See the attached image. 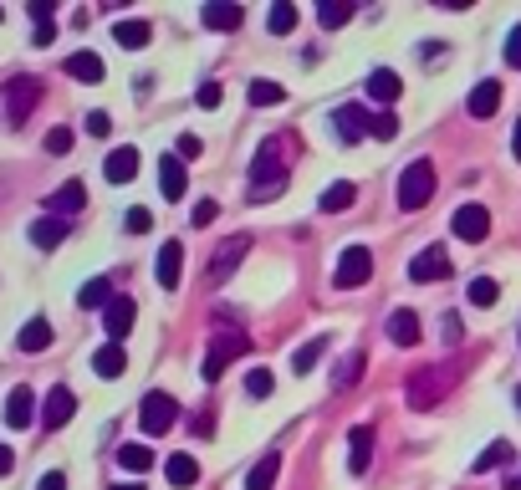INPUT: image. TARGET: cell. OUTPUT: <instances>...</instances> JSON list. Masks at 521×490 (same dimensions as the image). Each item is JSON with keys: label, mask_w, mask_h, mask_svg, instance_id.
<instances>
[{"label": "cell", "mask_w": 521, "mask_h": 490, "mask_svg": "<svg viewBox=\"0 0 521 490\" xmlns=\"http://www.w3.org/2000/svg\"><path fill=\"white\" fill-rule=\"evenodd\" d=\"M516 460V450H511L506 439H495V444H485V454H475V475H485V470H501V464Z\"/></svg>", "instance_id": "33"}, {"label": "cell", "mask_w": 521, "mask_h": 490, "mask_svg": "<svg viewBox=\"0 0 521 490\" xmlns=\"http://www.w3.org/2000/svg\"><path fill=\"white\" fill-rule=\"evenodd\" d=\"M506 66H521V26H511L506 36Z\"/></svg>", "instance_id": "48"}, {"label": "cell", "mask_w": 521, "mask_h": 490, "mask_svg": "<svg viewBox=\"0 0 521 490\" xmlns=\"http://www.w3.org/2000/svg\"><path fill=\"white\" fill-rule=\"evenodd\" d=\"M409 276H414V281H444V276H450V256H444L440 245H424V250L409 260Z\"/></svg>", "instance_id": "10"}, {"label": "cell", "mask_w": 521, "mask_h": 490, "mask_svg": "<svg viewBox=\"0 0 521 490\" xmlns=\"http://www.w3.org/2000/svg\"><path fill=\"white\" fill-rule=\"evenodd\" d=\"M322 352H327V337H312V342H301V348L291 352V373H312Z\"/></svg>", "instance_id": "35"}, {"label": "cell", "mask_w": 521, "mask_h": 490, "mask_svg": "<svg viewBox=\"0 0 521 490\" xmlns=\"http://www.w3.org/2000/svg\"><path fill=\"white\" fill-rule=\"evenodd\" d=\"M215 215H220V205H215V199H199V205H195V225H209Z\"/></svg>", "instance_id": "49"}, {"label": "cell", "mask_w": 521, "mask_h": 490, "mask_svg": "<svg viewBox=\"0 0 521 490\" xmlns=\"http://www.w3.org/2000/svg\"><path fill=\"white\" fill-rule=\"evenodd\" d=\"M430 194H434V164L430 158L404 164V174H399V209H424Z\"/></svg>", "instance_id": "3"}, {"label": "cell", "mask_w": 521, "mask_h": 490, "mask_svg": "<svg viewBox=\"0 0 521 490\" xmlns=\"http://www.w3.org/2000/svg\"><path fill=\"white\" fill-rule=\"evenodd\" d=\"M246 348H250V337H246V332H235V327H220V337H215V342H209V352H205V368H199V373H205V383H215V378H220Z\"/></svg>", "instance_id": "4"}, {"label": "cell", "mask_w": 521, "mask_h": 490, "mask_svg": "<svg viewBox=\"0 0 521 490\" xmlns=\"http://www.w3.org/2000/svg\"><path fill=\"white\" fill-rule=\"evenodd\" d=\"M199 154H205V143L195 133H179V158H199Z\"/></svg>", "instance_id": "47"}, {"label": "cell", "mask_w": 521, "mask_h": 490, "mask_svg": "<svg viewBox=\"0 0 521 490\" xmlns=\"http://www.w3.org/2000/svg\"><path fill=\"white\" fill-rule=\"evenodd\" d=\"M501 490H521V475H506V485H501Z\"/></svg>", "instance_id": "56"}, {"label": "cell", "mask_w": 521, "mask_h": 490, "mask_svg": "<svg viewBox=\"0 0 521 490\" xmlns=\"http://www.w3.org/2000/svg\"><path fill=\"white\" fill-rule=\"evenodd\" d=\"M148 225H154V215H148V209H144V205H133V209H128V215H123V230H128V235H144V230H148Z\"/></svg>", "instance_id": "43"}, {"label": "cell", "mask_w": 521, "mask_h": 490, "mask_svg": "<svg viewBox=\"0 0 521 490\" xmlns=\"http://www.w3.org/2000/svg\"><path fill=\"white\" fill-rule=\"evenodd\" d=\"M287 189V164H281V143L276 138H266L260 143V154H256V164H250V199H271V194H281Z\"/></svg>", "instance_id": "1"}, {"label": "cell", "mask_w": 521, "mask_h": 490, "mask_svg": "<svg viewBox=\"0 0 521 490\" xmlns=\"http://www.w3.org/2000/svg\"><path fill=\"white\" fill-rule=\"evenodd\" d=\"M199 21H205L209 31H240V21H246V11H240L235 0H209L205 11H199Z\"/></svg>", "instance_id": "14"}, {"label": "cell", "mask_w": 521, "mask_h": 490, "mask_svg": "<svg viewBox=\"0 0 521 490\" xmlns=\"http://www.w3.org/2000/svg\"><path fill=\"white\" fill-rule=\"evenodd\" d=\"M246 97H250V107H276L281 97H287V87H281V82H271V77H256L246 87Z\"/></svg>", "instance_id": "31"}, {"label": "cell", "mask_w": 521, "mask_h": 490, "mask_svg": "<svg viewBox=\"0 0 521 490\" xmlns=\"http://www.w3.org/2000/svg\"><path fill=\"white\" fill-rule=\"evenodd\" d=\"M271 388H276L271 368H250V373H246V393H250V399H266Z\"/></svg>", "instance_id": "41"}, {"label": "cell", "mask_w": 521, "mask_h": 490, "mask_svg": "<svg viewBox=\"0 0 521 490\" xmlns=\"http://www.w3.org/2000/svg\"><path fill=\"white\" fill-rule=\"evenodd\" d=\"M440 327H444V342H460V317H455V311H450Z\"/></svg>", "instance_id": "52"}, {"label": "cell", "mask_w": 521, "mask_h": 490, "mask_svg": "<svg viewBox=\"0 0 521 490\" xmlns=\"http://www.w3.org/2000/svg\"><path fill=\"white\" fill-rule=\"evenodd\" d=\"M36 490H66V475L62 470H46V475L36 480Z\"/></svg>", "instance_id": "50"}, {"label": "cell", "mask_w": 521, "mask_h": 490, "mask_svg": "<svg viewBox=\"0 0 521 490\" xmlns=\"http://www.w3.org/2000/svg\"><path fill=\"white\" fill-rule=\"evenodd\" d=\"M184 184H189L184 158L179 154H164V158H158V189H164V199H184Z\"/></svg>", "instance_id": "15"}, {"label": "cell", "mask_w": 521, "mask_h": 490, "mask_svg": "<svg viewBox=\"0 0 521 490\" xmlns=\"http://www.w3.org/2000/svg\"><path fill=\"white\" fill-rule=\"evenodd\" d=\"M465 297H470V307H495V297H501V286H495L491 276H475V281L465 286Z\"/></svg>", "instance_id": "38"}, {"label": "cell", "mask_w": 521, "mask_h": 490, "mask_svg": "<svg viewBox=\"0 0 521 490\" xmlns=\"http://www.w3.org/2000/svg\"><path fill=\"white\" fill-rule=\"evenodd\" d=\"M87 133H92V138H107V133H113V117H107V113H87Z\"/></svg>", "instance_id": "45"}, {"label": "cell", "mask_w": 521, "mask_h": 490, "mask_svg": "<svg viewBox=\"0 0 521 490\" xmlns=\"http://www.w3.org/2000/svg\"><path fill=\"white\" fill-rule=\"evenodd\" d=\"M363 368H368V358H363V352H348V358L338 362V373H332V388H348L352 378H363Z\"/></svg>", "instance_id": "40"}, {"label": "cell", "mask_w": 521, "mask_h": 490, "mask_svg": "<svg viewBox=\"0 0 521 490\" xmlns=\"http://www.w3.org/2000/svg\"><path fill=\"white\" fill-rule=\"evenodd\" d=\"M250 250V235H230V240H220V250H215V266H209V281H225V276L246 260Z\"/></svg>", "instance_id": "11"}, {"label": "cell", "mask_w": 521, "mask_h": 490, "mask_svg": "<svg viewBox=\"0 0 521 490\" xmlns=\"http://www.w3.org/2000/svg\"><path fill=\"white\" fill-rule=\"evenodd\" d=\"M352 199H358V184L338 179V184H327V189H322V199H317V205H322L327 215H342V209H348Z\"/></svg>", "instance_id": "29"}, {"label": "cell", "mask_w": 521, "mask_h": 490, "mask_svg": "<svg viewBox=\"0 0 521 490\" xmlns=\"http://www.w3.org/2000/svg\"><path fill=\"white\" fill-rule=\"evenodd\" d=\"M317 21H322L327 31H338L352 21V0H317Z\"/></svg>", "instance_id": "32"}, {"label": "cell", "mask_w": 521, "mask_h": 490, "mask_svg": "<svg viewBox=\"0 0 521 490\" xmlns=\"http://www.w3.org/2000/svg\"><path fill=\"white\" fill-rule=\"evenodd\" d=\"M113 490H144V485H113Z\"/></svg>", "instance_id": "57"}, {"label": "cell", "mask_w": 521, "mask_h": 490, "mask_svg": "<svg viewBox=\"0 0 521 490\" xmlns=\"http://www.w3.org/2000/svg\"><path fill=\"white\" fill-rule=\"evenodd\" d=\"M92 368H97V378H123L128 373V352L117 348V342H107V348L92 352Z\"/></svg>", "instance_id": "24"}, {"label": "cell", "mask_w": 521, "mask_h": 490, "mask_svg": "<svg viewBox=\"0 0 521 490\" xmlns=\"http://www.w3.org/2000/svg\"><path fill=\"white\" fill-rule=\"evenodd\" d=\"M103 174H107V184H128L133 174H138V148H128V143H123V148H113V154H107V164H103Z\"/></svg>", "instance_id": "19"}, {"label": "cell", "mask_w": 521, "mask_h": 490, "mask_svg": "<svg viewBox=\"0 0 521 490\" xmlns=\"http://www.w3.org/2000/svg\"><path fill=\"white\" fill-rule=\"evenodd\" d=\"M164 475H169V485H195L199 480V460L195 454H169V464H164Z\"/></svg>", "instance_id": "30"}, {"label": "cell", "mask_w": 521, "mask_h": 490, "mask_svg": "<svg viewBox=\"0 0 521 490\" xmlns=\"http://www.w3.org/2000/svg\"><path fill=\"white\" fill-rule=\"evenodd\" d=\"M82 205H87V189H82V184H77V179H66V184H62V189H56V194H52V199H46V209H52V215H56V219H66V215H77V209H82Z\"/></svg>", "instance_id": "20"}, {"label": "cell", "mask_w": 521, "mask_h": 490, "mask_svg": "<svg viewBox=\"0 0 521 490\" xmlns=\"http://www.w3.org/2000/svg\"><path fill=\"white\" fill-rule=\"evenodd\" d=\"M450 383H455V368H440V362L419 368V373L409 378V409H434V403L450 393Z\"/></svg>", "instance_id": "2"}, {"label": "cell", "mask_w": 521, "mask_h": 490, "mask_svg": "<svg viewBox=\"0 0 521 490\" xmlns=\"http://www.w3.org/2000/svg\"><path fill=\"white\" fill-rule=\"evenodd\" d=\"M0 21H5V11H0Z\"/></svg>", "instance_id": "59"}, {"label": "cell", "mask_w": 521, "mask_h": 490, "mask_svg": "<svg viewBox=\"0 0 521 490\" xmlns=\"http://www.w3.org/2000/svg\"><path fill=\"white\" fill-rule=\"evenodd\" d=\"M174 419H179V403H174L169 393H144V403H138V424H144V434H169Z\"/></svg>", "instance_id": "6"}, {"label": "cell", "mask_w": 521, "mask_h": 490, "mask_svg": "<svg viewBox=\"0 0 521 490\" xmlns=\"http://www.w3.org/2000/svg\"><path fill=\"white\" fill-rule=\"evenodd\" d=\"M15 348L21 352H46L52 348V322H46V317H31V322L15 332Z\"/></svg>", "instance_id": "22"}, {"label": "cell", "mask_w": 521, "mask_h": 490, "mask_svg": "<svg viewBox=\"0 0 521 490\" xmlns=\"http://www.w3.org/2000/svg\"><path fill=\"white\" fill-rule=\"evenodd\" d=\"M516 413H521V388H516Z\"/></svg>", "instance_id": "58"}, {"label": "cell", "mask_w": 521, "mask_h": 490, "mask_svg": "<svg viewBox=\"0 0 521 490\" xmlns=\"http://www.w3.org/2000/svg\"><path fill=\"white\" fill-rule=\"evenodd\" d=\"M373 276V250L368 245H348L338 260V276H332V286H342V291H358V286Z\"/></svg>", "instance_id": "5"}, {"label": "cell", "mask_w": 521, "mask_h": 490, "mask_svg": "<svg viewBox=\"0 0 521 490\" xmlns=\"http://www.w3.org/2000/svg\"><path fill=\"white\" fill-rule=\"evenodd\" d=\"M72 413H77V393H72L66 383H56L52 393H46V403H41V424H46V429H62Z\"/></svg>", "instance_id": "9"}, {"label": "cell", "mask_w": 521, "mask_h": 490, "mask_svg": "<svg viewBox=\"0 0 521 490\" xmlns=\"http://www.w3.org/2000/svg\"><path fill=\"white\" fill-rule=\"evenodd\" d=\"M66 77L103 82V56H97V52H72V56H66Z\"/></svg>", "instance_id": "28"}, {"label": "cell", "mask_w": 521, "mask_h": 490, "mask_svg": "<svg viewBox=\"0 0 521 490\" xmlns=\"http://www.w3.org/2000/svg\"><path fill=\"white\" fill-rule=\"evenodd\" d=\"M113 41L123 46V52H144L148 41H154V26H148V21H117Z\"/></svg>", "instance_id": "21"}, {"label": "cell", "mask_w": 521, "mask_h": 490, "mask_svg": "<svg viewBox=\"0 0 521 490\" xmlns=\"http://www.w3.org/2000/svg\"><path fill=\"white\" fill-rule=\"evenodd\" d=\"M465 107H470V117H491L495 107H501V82L481 77V82H475V87H470Z\"/></svg>", "instance_id": "18"}, {"label": "cell", "mask_w": 521, "mask_h": 490, "mask_svg": "<svg viewBox=\"0 0 521 490\" xmlns=\"http://www.w3.org/2000/svg\"><path fill=\"white\" fill-rule=\"evenodd\" d=\"M266 26H271L276 36H287V31L297 26V5H287V0H276L271 11H266Z\"/></svg>", "instance_id": "39"}, {"label": "cell", "mask_w": 521, "mask_h": 490, "mask_svg": "<svg viewBox=\"0 0 521 490\" xmlns=\"http://www.w3.org/2000/svg\"><path fill=\"white\" fill-rule=\"evenodd\" d=\"M179 271H184V245L164 240V245H158V286L174 291V286H179Z\"/></svg>", "instance_id": "16"}, {"label": "cell", "mask_w": 521, "mask_h": 490, "mask_svg": "<svg viewBox=\"0 0 521 490\" xmlns=\"http://www.w3.org/2000/svg\"><path fill=\"white\" fill-rule=\"evenodd\" d=\"M107 301H113V281H107V276H92L77 291V307H107Z\"/></svg>", "instance_id": "36"}, {"label": "cell", "mask_w": 521, "mask_h": 490, "mask_svg": "<svg viewBox=\"0 0 521 490\" xmlns=\"http://www.w3.org/2000/svg\"><path fill=\"white\" fill-rule=\"evenodd\" d=\"M276 470H281V460H276V454H260L256 470L246 475V490H271L276 485Z\"/></svg>", "instance_id": "34"}, {"label": "cell", "mask_w": 521, "mask_h": 490, "mask_svg": "<svg viewBox=\"0 0 521 490\" xmlns=\"http://www.w3.org/2000/svg\"><path fill=\"white\" fill-rule=\"evenodd\" d=\"M511 154L521 158V123H516V133H511Z\"/></svg>", "instance_id": "55"}, {"label": "cell", "mask_w": 521, "mask_h": 490, "mask_svg": "<svg viewBox=\"0 0 521 490\" xmlns=\"http://www.w3.org/2000/svg\"><path fill=\"white\" fill-rule=\"evenodd\" d=\"M52 11H56L52 0H31V15H36V26H46V21H52Z\"/></svg>", "instance_id": "51"}, {"label": "cell", "mask_w": 521, "mask_h": 490, "mask_svg": "<svg viewBox=\"0 0 521 490\" xmlns=\"http://www.w3.org/2000/svg\"><path fill=\"white\" fill-rule=\"evenodd\" d=\"M31 419H36V393L21 383V388H11V399H5V424H11V429H26Z\"/></svg>", "instance_id": "17"}, {"label": "cell", "mask_w": 521, "mask_h": 490, "mask_svg": "<svg viewBox=\"0 0 521 490\" xmlns=\"http://www.w3.org/2000/svg\"><path fill=\"white\" fill-rule=\"evenodd\" d=\"M15 470V454H11V444H0V475H11Z\"/></svg>", "instance_id": "54"}, {"label": "cell", "mask_w": 521, "mask_h": 490, "mask_svg": "<svg viewBox=\"0 0 521 490\" xmlns=\"http://www.w3.org/2000/svg\"><path fill=\"white\" fill-rule=\"evenodd\" d=\"M62 240H66V219H56V215H41L36 225H31V245H41V250H56Z\"/></svg>", "instance_id": "27"}, {"label": "cell", "mask_w": 521, "mask_h": 490, "mask_svg": "<svg viewBox=\"0 0 521 490\" xmlns=\"http://www.w3.org/2000/svg\"><path fill=\"white\" fill-rule=\"evenodd\" d=\"M31 41H36V46H52V41H56V26H52V21H46V26H36V36H31Z\"/></svg>", "instance_id": "53"}, {"label": "cell", "mask_w": 521, "mask_h": 490, "mask_svg": "<svg viewBox=\"0 0 521 490\" xmlns=\"http://www.w3.org/2000/svg\"><path fill=\"white\" fill-rule=\"evenodd\" d=\"M72 148V128H52L46 133V154H66Z\"/></svg>", "instance_id": "44"}, {"label": "cell", "mask_w": 521, "mask_h": 490, "mask_svg": "<svg viewBox=\"0 0 521 490\" xmlns=\"http://www.w3.org/2000/svg\"><path fill=\"white\" fill-rule=\"evenodd\" d=\"M220 82H199V107H220Z\"/></svg>", "instance_id": "46"}, {"label": "cell", "mask_w": 521, "mask_h": 490, "mask_svg": "<svg viewBox=\"0 0 521 490\" xmlns=\"http://www.w3.org/2000/svg\"><path fill=\"white\" fill-rule=\"evenodd\" d=\"M399 87H404V82H399V72H389V66H373V72H368V97H373V103H393Z\"/></svg>", "instance_id": "25"}, {"label": "cell", "mask_w": 521, "mask_h": 490, "mask_svg": "<svg viewBox=\"0 0 521 490\" xmlns=\"http://www.w3.org/2000/svg\"><path fill=\"white\" fill-rule=\"evenodd\" d=\"M450 230H455L460 240H485V230H491V215H485V205H460L455 219H450Z\"/></svg>", "instance_id": "12"}, {"label": "cell", "mask_w": 521, "mask_h": 490, "mask_svg": "<svg viewBox=\"0 0 521 490\" xmlns=\"http://www.w3.org/2000/svg\"><path fill=\"white\" fill-rule=\"evenodd\" d=\"M368 460H373V429L358 424V429L348 434V464H352V475H363Z\"/></svg>", "instance_id": "23"}, {"label": "cell", "mask_w": 521, "mask_h": 490, "mask_svg": "<svg viewBox=\"0 0 521 490\" xmlns=\"http://www.w3.org/2000/svg\"><path fill=\"white\" fill-rule=\"evenodd\" d=\"M117 464L133 470V475H144L148 464H154V450H148V444H123V450H117Z\"/></svg>", "instance_id": "37"}, {"label": "cell", "mask_w": 521, "mask_h": 490, "mask_svg": "<svg viewBox=\"0 0 521 490\" xmlns=\"http://www.w3.org/2000/svg\"><path fill=\"white\" fill-rule=\"evenodd\" d=\"M36 103H41V82L36 77H11L5 82V113H11V123H26Z\"/></svg>", "instance_id": "7"}, {"label": "cell", "mask_w": 521, "mask_h": 490, "mask_svg": "<svg viewBox=\"0 0 521 490\" xmlns=\"http://www.w3.org/2000/svg\"><path fill=\"white\" fill-rule=\"evenodd\" d=\"M133 317H138V307H133V297H113L103 307V332H107V342H117L123 348V337L133 332Z\"/></svg>", "instance_id": "8"}, {"label": "cell", "mask_w": 521, "mask_h": 490, "mask_svg": "<svg viewBox=\"0 0 521 490\" xmlns=\"http://www.w3.org/2000/svg\"><path fill=\"white\" fill-rule=\"evenodd\" d=\"M368 117H373L368 107H358V103H342L338 113H332V128H338V138H342V143H358V138L368 133Z\"/></svg>", "instance_id": "13"}, {"label": "cell", "mask_w": 521, "mask_h": 490, "mask_svg": "<svg viewBox=\"0 0 521 490\" xmlns=\"http://www.w3.org/2000/svg\"><path fill=\"white\" fill-rule=\"evenodd\" d=\"M389 337L399 342V348H414V342H419V317L409 307L389 311Z\"/></svg>", "instance_id": "26"}, {"label": "cell", "mask_w": 521, "mask_h": 490, "mask_svg": "<svg viewBox=\"0 0 521 490\" xmlns=\"http://www.w3.org/2000/svg\"><path fill=\"white\" fill-rule=\"evenodd\" d=\"M368 133H373V138H393V133H399V117H393V113H373V117H368Z\"/></svg>", "instance_id": "42"}]
</instances>
